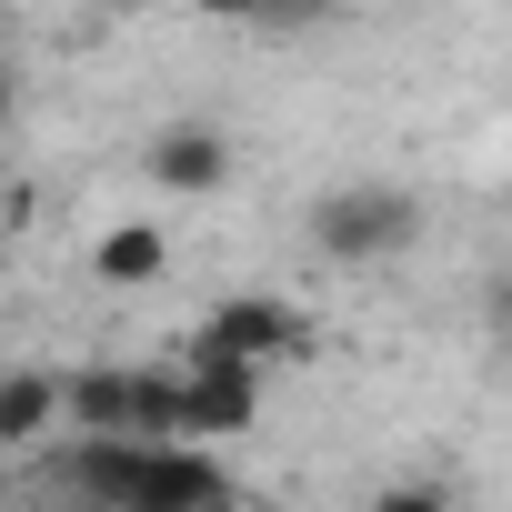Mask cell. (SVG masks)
<instances>
[{
	"instance_id": "obj_16",
	"label": "cell",
	"mask_w": 512,
	"mask_h": 512,
	"mask_svg": "<svg viewBox=\"0 0 512 512\" xmlns=\"http://www.w3.org/2000/svg\"><path fill=\"white\" fill-rule=\"evenodd\" d=\"M0 61H11V31H0Z\"/></svg>"
},
{
	"instance_id": "obj_9",
	"label": "cell",
	"mask_w": 512,
	"mask_h": 512,
	"mask_svg": "<svg viewBox=\"0 0 512 512\" xmlns=\"http://www.w3.org/2000/svg\"><path fill=\"white\" fill-rule=\"evenodd\" d=\"M131 442H191L181 432V362H131Z\"/></svg>"
},
{
	"instance_id": "obj_15",
	"label": "cell",
	"mask_w": 512,
	"mask_h": 512,
	"mask_svg": "<svg viewBox=\"0 0 512 512\" xmlns=\"http://www.w3.org/2000/svg\"><path fill=\"white\" fill-rule=\"evenodd\" d=\"M492 332L512 342V282H492Z\"/></svg>"
},
{
	"instance_id": "obj_3",
	"label": "cell",
	"mask_w": 512,
	"mask_h": 512,
	"mask_svg": "<svg viewBox=\"0 0 512 512\" xmlns=\"http://www.w3.org/2000/svg\"><path fill=\"white\" fill-rule=\"evenodd\" d=\"M191 342H211V352H231V362H262V372H272V362H302V352H312V312L282 302V292H221Z\"/></svg>"
},
{
	"instance_id": "obj_8",
	"label": "cell",
	"mask_w": 512,
	"mask_h": 512,
	"mask_svg": "<svg viewBox=\"0 0 512 512\" xmlns=\"http://www.w3.org/2000/svg\"><path fill=\"white\" fill-rule=\"evenodd\" d=\"M61 422H71V432H131V362H81V372H61Z\"/></svg>"
},
{
	"instance_id": "obj_12",
	"label": "cell",
	"mask_w": 512,
	"mask_h": 512,
	"mask_svg": "<svg viewBox=\"0 0 512 512\" xmlns=\"http://www.w3.org/2000/svg\"><path fill=\"white\" fill-rule=\"evenodd\" d=\"M201 21H262V0H191Z\"/></svg>"
},
{
	"instance_id": "obj_6",
	"label": "cell",
	"mask_w": 512,
	"mask_h": 512,
	"mask_svg": "<svg viewBox=\"0 0 512 512\" xmlns=\"http://www.w3.org/2000/svg\"><path fill=\"white\" fill-rule=\"evenodd\" d=\"M61 432V372L51 362H0V452H41Z\"/></svg>"
},
{
	"instance_id": "obj_7",
	"label": "cell",
	"mask_w": 512,
	"mask_h": 512,
	"mask_svg": "<svg viewBox=\"0 0 512 512\" xmlns=\"http://www.w3.org/2000/svg\"><path fill=\"white\" fill-rule=\"evenodd\" d=\"M161 272H171V231L161 221H141V211L131 221H101V241H91V282L101 292H151Z\"/></svg>"
},
{
	"instance_id": "obj_4",
	"label": "cell",
	"mask_w": 512,
	"mask_h": 512,
	"mask_svg": "<svg viewBox=\"0 0 512 512\" xmlns=\"http://www.w3.org/2000/svg\"><path fill=\"white\" fill-rule=\"evenodd\" d=\"M262 422V362H231L211 342L181 352V432L191 442H241Z\"/></svg>"
},
{
	"instance_id": "obj_10",
	"label": "cell",
	"mask_w": 512,
	"mask_h": 512,
	"mask_svg": "<svg viewBox=\"0 0 512 512\" xmlns=\"http://www.w3.org/2000/svg\"><path fill=\"white\" fill-rule=\"evenodd\" d=\"M362 512H462V492H452L442 472H402V482H382Z\"/></svg>"
},
{
	"instance_id": "obj_1",
	"label": "cell",
	"mask_w": 512,
	"mask_h": 512,
	"mask_svg": "<svg viewBox=\"0 0 512 512\" xmlns=\"http://www.w3.org/2000/svg\"><path fill=\"white\" fill-rule=\"evenodd\" d=\"M71 482L101 512H231V472L211 442H131V432H81Z\"/></svg>"
},
{
	"instance_id": "obj_11",
	"label": "cell",
	"mask_w": 512,
	"mask_h": 512,
	"mask_svg": "<svg viewBox=\"0 0 512 512\" xmlns=\"http://www.w3.org/2000/svg\"><path fill=\"white\" fill-rule=\"evenodd\" d=\"M342 0H262V21L251 31H312V21H332Z\"/></svg>"
},
{
	"instance_id": "obj_14",
	"label": "cell",
	"mask_w": 512,
	"mask_h": 512,
	"mask_svg": "<svg viewBox=\"0 0 512 512\" xmlns=\"http://www.w3.org/2000/svg\"><path fill=\"white\" fill-rule=\"evenodd\" d=\"M11 231H21V181L0 171V241H11Z\"/></svg>"
},
{
	"instance_id": "obj_13",
	"label": "cell",
	"mask_w": 512,
	"mask_h": 512,
	"mask_svg": "<svg viewBox=\"0 0 512 512\" xmlns=\"http://www.w3.org/2000/svg\"><path fill=\"white\" fill-rule=\"evenodd\" d=\"M21 131V81H11V61H0V141Z\"/></svg>"
},
{
	"instance_id": "obj_5",
	"label": "cell",
	"mask_w": 512,
	"mask_h": 512,
	"mask_svg": "<svg viewBox=\"0 0 512 512\" xmlns=\"http://www.w3.org/2000/svg\"><path fill=\"white\" fill-rule=\"evenodd\" d=\"M141 171H151V191H171V201H211V191H231L241 141H231L221 121H161V131L141 141Z\"/></svg>"
},
{
	"instance_id": "obj_2",
	"label": "cell",
	"mask_w": 512,
	"mask_h": 512,
	"mask_svg": "<svg viewBox=\"0 0 512 512\" xmlns=\"http://www.w3.org/2000/svg\"><path fill=\"white\" fill-rule=\"evenodd\" d=\"M302 241L322 251L332 272H382V262H402V251L422 241V191H402V181H382V171L332 181V191L302 211Z\"/></svg>"
}]
</instances>
